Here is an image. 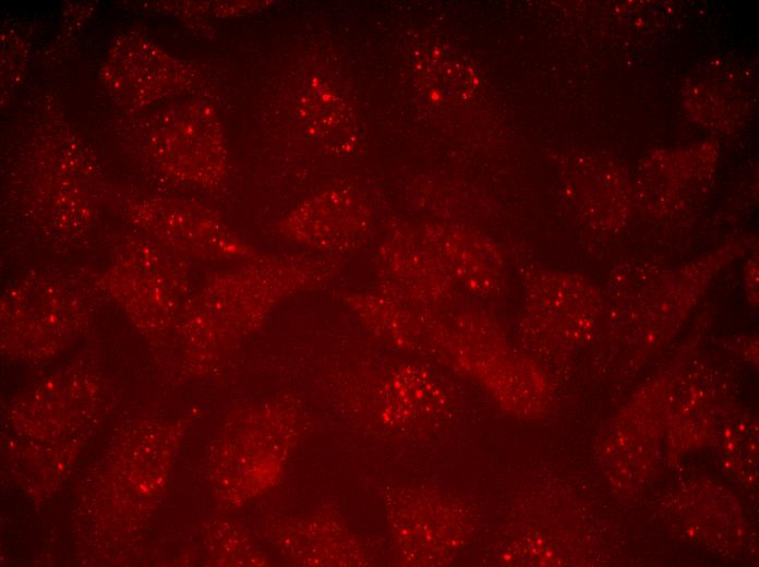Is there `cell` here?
<instances>
[{
    "label": "cell",
    "instance_id": "6da1fadb",
    "mask_svg": "<svg viewBox=\"0 0 759 567\" xmlns=\"http://www.w3.org/2000/svg\"><path fill=\"white\" fill-rule=\"evenodd\" d=\"M376 269L378 293L401 304L432 311L457 301L459 286L427 245L390 243Z\"/></svg>",
    "mask_w": 759,
    "mask_h": 567
},
{
    "label": "cell",
    "instance_id": "7a4b0ae2",
    "mask_svg": "<svg viewBox=\"0 0 759 567\" xmlns=\"http://www.w3.org/2000/svg\"><path fill=\"white\" fill-rule=\"evenodd\" d=\"M345 197L337 192L317 195L304 203L285 221L284 231L296 241L322 251H346L354 232L345 218Z\"/></svg>",
    "mask_w": 759,
    "mask_h": 567
},
{
    "label": "cell",
    "instance_id": "3957f363",
    "mask_svg": "<svg viewBox=\"0 0 759 567\" xmlns=\"http://www.w3.org/2000/svg\"><path fill=\"white\" fill-rule=\"evenodd\" d=\"M429 246V245H427ZM458 286L478 297H493L501 287L503 266L493 249L454 242L429 246Z\"/></svg>",
    "mask_w": 759,
    "mask_h": 567
}]
</instances>
